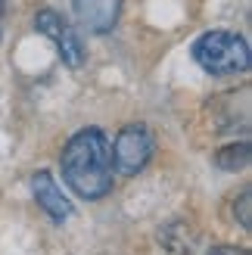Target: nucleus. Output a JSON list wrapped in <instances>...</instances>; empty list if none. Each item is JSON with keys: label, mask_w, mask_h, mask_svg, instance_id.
<instances>
[{"label": "nucleus", "mask_w": 252, "mask_h": 255, "mask_svg": "<svg viewBox=\"0 0 252 255\" xmlns=\"http://www.w3.org/2000/svg\"><path fill=\"white\" fill-rule=\"evenodd\" d=\"M62 181L81 199H103L112 193V143L100 128L78 131L62 149Z\"/></svg>", "instance_id": "obj_1"}, {"label": "nucleus", "mask_w": 252, "mask_h": 255, "mask_svg": "<svg viewBox=\"0 0 252 255\" xmlns=\"http://www.w3.org/2000/svg\"><path fill=\"white\" fill-rule=\"evenodd\" d=\"M190 53L199 69L209 75H218V78H224V75H243L252 62L246 37L234 34V31H221V28L199 34L190 47Z\"/></svg>", "instance_id": "obj_2"}, {"label": "nucleus", "mask_w": 252, "mask_h": 255, "mask_svg": "<svg viewBox=\"0 0 252 255\" xmlns=\"http://www.w3.org/2000/svg\"><path fill=\"white\" fill-rule=\"evenodd\" d=\"M153 149L156 140L146 125H125L116 134V143H112V168L125 177L140 174L153 159Z\"/></svg>", "instance_id": "obj_3"}, {"label": "nucleus", "mask_w": 252, "mask_h": 255, "mask_svg": "<svg viewBox=\"0 0 252 255\" xmlns=\"http://www.w3.org/2000/svg\"><path fill=\"white\" fill-rule=\"evenodd\" d=\"M34 28L41 31L47 41H53L59 59L66 62L69 69H78L84 62V44H81L78 31H75V25H69L56 9H37L34 12Z\"/></svg>", "instance_id": "obj_4"}, {"label": "nucleus", "mask_w": 252, "mask_h": 255, "mask_svg": "<svg viewBox=\"0 0 252 255\" xmlns=\"http://www.w3.org/2000/svg\"><path fill=\"white\" fill-rule=\"evenodd\" d=\"M31 193H34V202L41 206L47 215H50V221H56V224H66L72 218V202L66 199V193H62V187L56 184V177L50 174L47 168L41 171H34L31 177Z\"/></svg>", "instance_id": "obj_5"}, {"label": "nucleus", "mask_w": 252, "mask_h": 255, "mask_svg": "<svg viewBox=\"0 0 252 255\" xmlns=\"http://www.w3.org/2000/svg\"><path fill=\"white\" fill-rule=\"evenodd\" d=\"M122 16V0H75V19L91 34H106Z\"/></svg>", "instance_id": "obj_6"}, {"label": "nucleus", "mask_w": 252, "mask_h": 255, "mask_svg": "<svg viewBox=\"0 0 252 255\" xmlns=\"http://www.w3.org/2000/svg\"><path fill=\"white\" fill-rule=\"evenodd\" d=\"M246 162H249V143H231V146L218 149V156H215V165L224 168V171L243 168Z\"/></svg>", "instance_id": "obj_7"}, {"label": "nucleus", "mask_w": 252, "mask_h": 255, "mask_svg": "<svg viewBox=\"0 0 252 255\" xmlns=\"http://www.w3.org/2000/svg\"><path fill=\"white\" fill-rule=\"evenodd\" d=\"M240 224L249 227V190H243V196H240Z\"/></svg>", "instance_id": "obj_8"}, {"label": "nucleus", "mask_w": 252, "mask_h": 255, "mask_svg": "<svg viewBox=\"0 0 252 255\" xmlns=\"http://www.w3.org/2000/svg\"><path fill=\"white\" fill-rule=\"evenodd\" d=\"M215 255H228V249H224V252H215ZM234 255H243V252H234Z\"/></svg>", "instance_id": "obj_9"}]
</instances>
